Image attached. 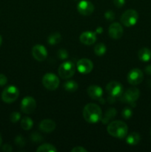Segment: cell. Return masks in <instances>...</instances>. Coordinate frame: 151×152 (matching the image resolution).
I'll return each instance as SVG.
<instances>
[{
	"instance_id": "1",
	"label": "cell",
	"mask_w": 151,
	"mask_h": 152,
	"mask_svg": "<svg viewBox=\"0 0 151 152\" xmlns=\"http://www.w3.org/2000/svg\"><path fill=\"white\" fill-rule=\"evenodd\" d=\"M82 114L86 122L94 124L101 121L102 111L99 105L95 103H88L84 106Z\"/></svg>"
},
{
	"instance_id": "2",
	"label": "cell",
	"mask_w": 151,
	"mask_h": 152,
	"mask_svg": "<svg viewBox=\"0 0 151 152\" xmlns=\"http://www.w3.org/2000/svg\"><path fill=\"white\" fill-rule=\"evenodd\" d=\"M108 134L113 137L123 139L127 137L128 133V127L127 124L121 120L112 121L108 124L107 128Z\"/></svg>"
},
{
	"instance_id": "3",
	"label": "cell",
	"mask_w": 151,
	"mask_h": 152,
	"mask_svg": "<svg viewBox=\"0 0 151 152\" xmlns=\"http://www.w3.org/2000/svg\"><path fill=\"white\" fill-rule=\"evenodd\" d=\"M76 67L75 64L72 62H65L61 64L58 69V73H59V77L63 80H68V79L71 78L74 75L76 72Z\"/></svg>"
},
{
	"instance_id": "4",
	"label": "cell",
	"mask_w": 151,
	"mask_h": 152,
	"mask_svg": "<svg viewBox=\"0 0 151 152\" xmlns=\"http://www.w3.org/2000/svg\"><path fill=\"white\" fill-rule=\"evenodd\" d=\"M139 19V13L133 9L127 10L121 16V22L125 27L130 28L136 25Z\"/></svg>"
},
{
	"instance_id": "5",
	"label": "cell",
	"mask_w": 151,
	"mask_h": 152,
	"mask_svg": "<svg viewBox=\"0 0 151 152\" xmlns=\"http://www.w3.org/2000/svg\"><path fill=\"white\" fill-rule=\"evenodd\" d=\"M19 91L16 86H9L4 89L1 94V99L6 103H12L18 99Z\"/></svg>"
},
{
	"instance_id": "6",
	"label": "cell",
	"mask_w": 151,
	"mask_h": 152,
	"mask_svg": "<svg viewBox=\"0 0 151 152\" xmlns=\"http://www.w3.org/2000/svg\"><path fill=\"white\" fill-rule=\"evenodd\" d=\"M42 84L45 88L50 91H54L59 86V79L56 74L47 73L42 78Z\"/></svg>"
},
{
	"instance_id": "7",
	"label": "cell",
	"mask_w": 151,
	"mask_h": 152,
	"mask_svg": "<svg viewBox=\"0 0 151 152\" xmlns=\"http://www.w3.org/2000/svg\"><path fill=\"white\" fill-rule=\"evenodd\" d=\"M122 96L123 102L129 103L131 106H136V102L140 96V91L136 87H132L127 89Z\"/></svg>"
},
{
	"instance_id": "8",
	"label": "cell",
	"mask_w": 151,
	"mask_h": 152,
	"mask_svg": "<svg viewBox=\"0 0 151 152\" xmlns=\"http://www.w3.org/2000/svg\"><path fill=\"white\" fill-rule=\"evenodd\" d=\"M106 91L109 96L116 98L121 96L124 91V88L122 85L118 82L111 81L107 85Z\"/></svg>"
},
{
	"instance_id": "9",
	"label": "cell",
	"mask_w": 151,
	"mask_h": 152,
	"mask_svg": "<svg viewBox=\"0 0 151 152\" xmlns=\"http://www.w3.org/2000/svg\"><path fill=\"white\" fill-rule=\"evenodd\" d=\"M127 82L132 86H137L142 83L144 80V74L139 68H133L129 71L127 74Z\"/></svg>"
},
{
	"instance_id": "10",
	"label": "cell",
	"mask_w": 151,
	"mask_h": 152,
	"mask_svg": "<svg viewBox=\"0 0 151 152\" xmlns=\"http://www.w3.org/2000/svg\"><path fill=\"white\" fill-rule=\"evenodd\" d=\"M36 107V102L32 96H25L21 102V110L25 114H32L35 111Z\"/></svg>"
},
{
	"instance_id": "11",
	"label": "cell",
	"mask_w": 151,
	"mask_h": 152,
	"mask_svg": "<svg viewBox=\"0 0 151 152\" xmlns=\"http://www.w3.org/2000/svg\"><path fill=\"white\" fill-rule=\"evenodd\" d=\"M94 5L87 0H81L77 4V10L83 16H90L94 11Z\"/></svg>"
},
{
	"instance_id": "12",
	"label": "cell",
	"mask_w": 151,
	"mask_h": 152,
	"mask_svg": "<svg viewBox=\"0 0 151 152\" xmlns=\"http://www.w3.org/2000/svg\"><path fill=\"white\" fill-rule=\"evenodd\" d=\"M76 69L82 74H90L93 69V63L90 59L83 58L77 62Z\"/></svg>"
},
{
	"instance_id": "13",
	"label": "cell",
	"mask_w": 151,
	"mask_h": 152,
	"mask_svg": "<svg viewBox=\"0 0 151 152\" xmlns=\"http://www.w3.org/2000/svg\"><path fill=\"white\" fill-rule=\"evenodd\" d=\"M32 55L36 60L43 62L47 56V49L42 45H36L32 48Z\"/></svg>"
},
{
	"instance_id": "14",
	"label": "cell",
	"mask_w": 151,
	"mask_h": 152,
	"mask_svg": "<svg viewBox=\"0 0 151 152\" xmlns=\"http://www.w3.org/2000/svg\"><path fill=\"white\" fill-rule=\"evenodd\" d=\"M124 33V29L121 24L118 22H113L111 24L108 29V34L109 36L113 39H119L121 38Z\"/></svg>"
},
{
	"instance_id": "15",
	"label": "cell",
	"mask_w": 151,
	"mask_h": 152,
	"mask_svg": "<svg viewBox=\"0 0 151 152\" xmlns=\"http://www.w3.org/2000/svg\"><path fill=\"white\" fill-rule=\"evenodd\" d=\"M87 92L88 96L94 100L100 101L102 99V95H103V90L102 88L99 86H89L88 88L87 89Z\"/></svg>"
},
{
	"instance_id": "16",
	"label": "cell",
	"mask_w": 151,
	"mask_h": 152,
	"mask_svg": "<svg viewBox=\"0 0 151 152\" xmlns=\"http://www.w3.org/2000/svg\"><path fill=\"white\" fill-rule=\"evenodd\" d=\"M79 40L82 44L85 45H91L94 44L96 41V33L91 31H85L80 35Z\"/></svg>"
},
{
	"instance_id": "17",
	"label": "cell",
	"mask_w": 151,
	"mask_h": 152,
	"mask_svg": "<svg viewBox=\"0 0 151 152\" xmlns=\"http://www.w3.org/2000/svg\"><path fill=\"white\" fill-rule=\"evenodd\" d=\"M56 123L53 120L46 119V120H41V123L38 125L39 129L44 133H50L53 132L56 129Z\"/></svg>"
},
{
	"instance_id": "18",
	"label": "cell",
	"mask_w": 151,
	"mask_h": 152,
	"mask_svg": "<svg viewBox=\"0 0 151 152\" xmlns=\"http://www.w3.org/2000/svg\"><path fill=\"white\" fill-rule=\"evenodd\" d=\"M117 114V111L115 110V108H110L105 111V114L102 115V119H101V121H102V124H109L110 122H112V120H113Z\"/></svg>"
},
{
	"instance_id": "19",
	"label": "cell",
	"mask_w": 151,
	"mask_h": 152,
	"mask_svg": "<svg viewBox=\"0 0 151 152\" xmlns=\"http://www.w3.org/2000/svg\"><path fill=\"white\" fill-rule=\"evenodd\" d=\"M138 57L142 62H149L151 59V50L147 48H143L140 49L138 53Z\"/></svg>"
},
{
	"instance_id": "20",
	"label": "cell",
	"mask_w": 151,
	"mask_h": 152,
	"mask_svg": "<svg viewBox=\"0 0 151 152\" xmlns=\"http://www.w3.org/2000/svg\"><path fill=\"white\" fill-rule=\"evenodd\" d=\"M140 134L137 132H132L130 134L127 135V138H126V142L130 145H137L140 142Z\"/></svg>"
},
{
	"instance_id": "21",
	"label": "cell",
	"mask_w": 151,
	"mask_h": 152,
	"mask_svg": "<svg viewBox=\"0 0 151 152\" xmlns=\"http://www.w3.org/2000/svg\"><path fill=\"white\" fill-rule=\"evenodd\" d=\"M63 87L66 91L70 92V93H73L76 91H77L78 86V83L74 80H68L64 83Z\"/></svg>"
},
{
	"instance_id": "22",
	"label": "cell",
	"mask_w": 151,
	"mask_h": 152,
	"mask_svg": "<svg viewBox=\"0 0 151 152\" xmlns=\"http://www.w3.org/2000/svg\"><path fill=\"white\" fill-rule=\"evenodd\" d=\"M62 40V36L59 33L55 32L50 34L47 38V42L51 45H55L59 43Z\"/></svg>"
},
{
	"instance_id": "23",
	"label": "cell",
	"mask_w": 151,
	"mask_h": 152,
	"mask_svg": "<svg viewBox=\"0 0 151 152\" xmlns=\"http://www.w3.org/2000/svg\"><path fill=\"white\" fill-rule=\"evenodd\" d=\"M33 126V121L28 117H25L21 120V127L25 131L30 130Z\"/></svg>"
},
{
	"instance_id": "24",
	"label": "cell",
	"mask_w": 151,
	"mask_h": 152,
	"mask_svg": "<svg viewBox=\"0 0 151 152\" xmlns=\"http://www.w3.org/2000/svg\"><path fill=\"white\" fill-rule=\"evenodd\" d=\"M37 152H56L57 149L54 145L50 143H44L38 147L36 149Z\"/></svg>"
},
{
	"instance_id": "25",
	"label": "cell",
	"mask_w": 151,
	"mask_h": 152,
	"mask_svg": "<svg viewBox=\"0 0 151 152\" xmlns=\"http://www.w3.org/2000/svg\"><path fill=\"white\" fill-rule=\"evenodd\" d=\"M107 51V48L104 43H99L94 47V53L99 56H103Z\"/></svg>"
},
{
	"instance_id": "26",
	"label": "cell",
	"mask_w": 151,
	"mask_h": 152,
	"mask_svg": "<svg viewBox=\"0 0 151 152\" xmlns=\"http://www.w3.org/2000/svg\"><path fill=\"white\" fill-rule=\"evenodd\" d=\"M43 137L38 132H33L30 135V140L33 142H41L43 141Z\"/></svg>"
},
{
	"instance_id": "27",
	"label": "cell",
	"mask_w": 151,
	"mask_h": 152,
	"mask_svg": "<svg viewBox=\"0 0 151 152\" xmlns=\"http://www.w3.org/2000/svg\"><path fill=\"white\" fill-rule=\"evenodd\" d=\"M121 115H122L123 118L128 120V119L131 118V117L133 116V111L129 107H126L121 111Z\"/></svg>"
},
{
	"instance_id": "28",
	"label": "cell",
	"mask_w": 151,
	"mask_h": 152,
	"mask_svg": "<svg viewBox=\"0 0 151 152\" xmlns=\"http://www.w3.org/2000/svg\"><path fill=\"white\" fill-rule=\"evenodd\" d=\"M25 143H26V140H25L23 137L21 136V135H18L17 137H16V138H15V144L16 145H18L19 147H23L25 145Z\"/></svg>"
},
{
	"instance_id": "29",
	"label": "cell",
	"mask_w": 151,
	"mask_h": 152,
	"mask_svg": "<svg viewBox=\"0 0 151 152\" xmlns=\"http://www.w3.org/2000/svg\"><path fill=\"white\" fill-rule=\"evenodd\" d=\"M20 118H21L20 113L17 112V111H14V112L11 113V114H10V120L13 123H17V122L20 120Z\"/></svg>"
},
{
	"instance_id": "30",
	"label": "cell",
	"mask_w": 151,
	"mask_h": 152,
	"mask_svg": "<svg viewBox=\"0 0 151 152\" xmlns=\"http://www.w3.org/2000/svg\"><path fill=\"white\" fill-rule=\"evenodd\" d=\"M68 52L65 49H60L58 51L57 56L60 59H66L68 57Z\"/></svg>"
},
{
	"instance_id": "31",
	"label": "cell",
	"mask_w": 151,
	"mask_h": 152,
	"mask_svg": "<svg viewBox=\"0 0 151 152\" xmlns=\"http://www.w3.org/2000/svg\"><path fill=\"white\" fill-rule=\"evenodd\" d=\"M105 18L108 21H113L115 19V13L112 10H107L105 13Z\"/></svg>"
},
{
	"instance_id": "32",
	"label": "cell",
	"mask_w": 151,
	"mask_h": 152,
	"mask_svg": "<svg viewBox=\"0 0 151 152\" xmlns=\"http://www.w3.org/2000/svg\"><path fill=\"white\" fill-rule=\"evenodd\" d=\"M7 78L4 74H0V86H4L7 84Z\"/></svg>"
},
{
	"instance_id": "33",
	"label": "cell",
	"mask_w": 151,
	"mask_h": 152,
	"mask_svg": "<svg viewBox=\"0 0 151 152\" xmlns=\"http://www.w3.org/2000/svg\"><path fill=\"white\" fill-rule=\"evenodd\" d=\"M113 4L115 7H121L125 4V0H113Z\"/></svg>"
},
{
	"instance_id": "34",
	"label": "cell",
	"mask_w": 151,
	"mask_h": 152,
	"mask_svg": "<svg viewBox=\"0 0 151 152\" xmlns=\"http://www.w3.org/2000/svg\"><path fill=\"white\" fill-rule=\"evenodd\" d=\"M87 151L84 148L81 146H76L74 147L72 150H71V152H87Z\"/></svg>"
},
{
	"instance_id": "35",
	"label": "cell",
	"mask_w": 151,
	"mask_h": 152,
	"mask_svg": "<svg viewBox=\"0 0 151 152\" xmlns=\"http://www.w3.org/2000/svg\"><path fill=\"white\" fill-rule=\"evenodd\" d=\"M1 149H2V151L4 152H11L13 151V148H12L11 145H8V144H5V145H3Z\"/></svg>"
},
{
	"instance_id": "36",
	"label": "cell",
	"mask_w": 151,
	"mask_h": 152,
	"mask_svg": "<svg viewBox=\"0 0 151 152\" xmlns=\"http://www.w3.org/2000/svg\"><path fill=\"white\" fill-rule=\"evenodd\" d=\"M144 71L147 74L151 76V65H147V66L145 67Z\"/></svg>"
},
{
	"instance_id": "37",
	"label": "cell",
	"mask_w": 151,
	"mask_h": 152,
	"mask_svg": "<svg viewBox=\"0 0 151 152\" xmlns=\"http://www.w3.org/2000/svg\"><path fill=\"white\" fill-rule=\"evenodd\" d=\"M102 33H103V28H102V27H98L96 30V34H102Z\"/></svg>"
},
{
	"instance_id": "38",
	"label": "cell",
	"mask_w": 151,
	"mask_h": 152,
	"mask_svg": "<svg viewBox=\"0 0 151 152\" xmlns=\"http://www.w3.org/2000/svg\"><path fill=\"white\" fill-rule=\"evenodd\" d=\"M1 142H2V137H1V134H0V146H1Z\"/></svg>"
},
{
	"instance_id": "39",
	"label": "cell",
	"mask_w": 151,
	"mask_h": 152,
	"mask_svg": "<svg viewBox=\"0 0 151 152\" xmlns=\"http://www.w3.org/2000/svg\"><path fill=\"white\" fill-rule=\"evenodd\" d=\"M148 85H149V86H150V87L151 88V80H148Z\"/></svg>"
},
{
	"instance_id": "40",
	"label": "cell",
	"mask_w": 151,
	"mask_h": 152,
	"mask_svg": "<svg viewBox=\"0 0 151 152\" xmlns=\"http://www.w3.org/2000/svg\"><path fill=\"white\" fill-rule=\"evenodd\" d=\"M1 43H2V38H1V37L0 36V46H1Z\"/></svg>"
},
{
	"instance_id": "41",
	"label": "cell",
	"mask_w": 151,
	"mask_h": 152,
	"mask_svg": "<svg viewBox=\"0 0 151 152\" xmlns=\"http://www.w3.org/2000/svg\"><path fill=\"white\" fill-rule=\"evenodd\" d=\"M150 137H151V129H150Z\"/></svg>"
}]
</instances>
